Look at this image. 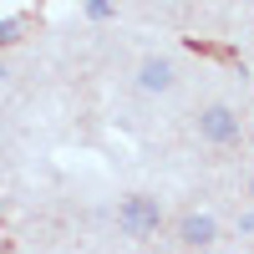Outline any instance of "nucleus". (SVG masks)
I'll use <instances>...</instances> for the list:
<instances>
[{
    "label": "nucleus",
    "mask_w": 254,
    "mask_h": 254,
    "mask_svg": "<svg viewBox=\"0 0 254 254\" xmlns=\"http://www.w3.org/2000/svg\"><path fill=\"white\" fill-rule=\"evenodd\" d=\"M193 127H198V137L208 147H239L244 142V117L229 107V102H208V107L193 117Z\"/></svg>",
    "instance_id": "nucleus-1"
},
{
    "label": "nucleus",
    "mask_w": 254,
    "mask_h": 254,
    "mask_svg": "<svg viewBox=\"0 0 254 254\" xmlns=\"http://www.w3.org/2000/svg\"><path fill=\"white\" fill-rule=\"evenodd\" d=\"M117 229L127 239H153L158 229H163V203L153 193H127L117 203Z\"/></svg>",
    "instance_id": "nucleus-2"
},
{
    "label": "nucleus",
    "mask_w": 254,
    "mask_h": 254,
    "mask_svg": "<svg viewBox=\"0 0 254 254\" xmlns=\"http://www.w3.org/2000/svg\"><path fill=\"white\" fill-rule=\"evenodd\" d=\"M137 87H142L147 97L173 92V61H168V56H142V66H137Z\"/></svg>",
    "instance_id": "nucleus-3"
},
{
    "label": "nucleus",
    "mask_w": 254,
    "mask_h": 254,
    "mask_svg": "<svg viewBox=\"0 0 254 254\" xmlns=\"http://www.w3.org/2000/svg\"><path fill=\"white\" fill-rule=\"evenodd\" d=\"M214 239H219V224L208 219V214H183L178 219V244L183 249H208Z\"/></svg>",
    "instance_id": "nucleus-4"
},
{
    "label": "nucleus",
    "mask_w": 254,
    "mask_h": 254,
    "mask_svg": "<svg viewBox=\"0 0 254 254\" xmlns=\"http://www.w3.org/2000/svg\"><path fill=\"white\" fill-rule=\"evenodd\" d=\"M10 41H20V20H0V46H10Z\"/></svg>",
    "instance_id": "nucleus-5"
},
{
    "label": "nucleus",
    "mask_w": 254,
    "mask_h": 254,
    "mask_svg": "<svg viewBox=\"0 0 254 254\" xmlns=\"http://www.w3.org/2000/svg\"><path fill=\"white\" fill-rule=\"evenodd\" d=\"M87 15H92V20H107L112 5H107V0H87Z\"/></svg>",
    "instance_id": "nucleus-6"
},
{
    "label": "nucleus",
    "mask_w": 254,
    "mask_h": 254,
    "mask_svg": "<svg viewBox=\"0 0 254 254\" xmlns=\"http://www.w3.org/2000/svg\"><path fill=\"white\" fill-rule=\"evenodd\" d=\"M239 229H254V208H249V214H244V224H239Z\"/></svg>",
    "instance_id": "nucleus-7"
}]
</instances>
